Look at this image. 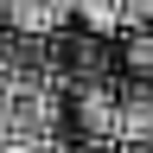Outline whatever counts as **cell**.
Returning a JSON list of instances; mask_svg holds the SVG:
<instances>
[{"instance_id":"9","label":"cell","mask_w":153,"mask_h":153,"mask_svg":"<svg viewBox=\"0 0 153 153\" xmlns=\"http://www.w3.org/2000/svg\"><path fill=\"white\" fill-rule=\"evenodd\" d=\"M121 153H153V140H140V147H121Z\"/></svg>"},{"instance_id":"5","label":"cell","mask_w":153,"mask_h":153,"mask_svg":"<svg viewBox=\"0 0 153 153\" xmlns=\"http://www.w3.org/2000/svg\"><path fill=\"white\" fill-rule=\"evenodd\" d=\"M121 26H153V0H121Z\"/></svg>"},{"instance_id":"7","label":"cell","mask_w":153,"mask_h":153,"mask_svg":"<svg viewBox=\"0 0 153 153\" xmlns=\"http://www.w3.org/2000/svg\"><path fill=\"white\" fill-rule=\"evenodd\" d=\"M64 153H121L115 140H76V147H64Z\"/></svg>"},{"instance_id":"3","label":"cell","mask_w":153,"mask_h":153,"mask_svg":"<svg viewBox=\"0 0 153 153\" xmlns=\"http://www.w3.org/2000/svg\"><path fill=\"white\" fill-rule=\"evenodd\" d=\"M64 13H70V19H83L89 32L121 26V0H64Z\"/></svg>"},{"instance_id":"8","label":"cell","mask_w":153,"mask_h":153,"mask_svg":"<svg viewBox=\"0 0 153 153\" xmlns=\"http://www.w3.org/2000/svg\"><path fill=\"white\" fill-rule=\"evenodd\" d=\"M7 102H13V89L0 83V134H7Z\"/></svg>"},{"instance_id":"6","label":"cell","mask_w":153,"mask_h":153,"mask_svg":"<svg viewBox=\"0 0 153 153\" xmlns=\"http://www.w3.org/2000/svg\"><path fill=\"white\" fill-rule=\"evenodd\" d=\"M0 153H64L57 140H0Z\"/></svg>"},{"instance_id":"2","label":"cell","mask_w":153,"mask_h":153,"mask_svg":"<svg viewBox=\"0 0 153 153\" xmlns=\"http://www.w3.org/2000/svg\"><path fill=\"white\" fill-rule=\"evenodd\" d=\"M140 140H153V89L147 83L121 96V121H115V147H140Z\"/></svg>"},{"instance_id":"1","label":"cell","mask_w":153,"mask_h":153,"mask_svg":"<svg viewBox=\"0 0 153 153\" xmlns=\"http://www.w3.org/2000/svg\"><path fill=\"white\" fill-rule=\"evenodd\" d=\"M64 0H0V26L7 32H32V38H51L64 26Z\"/></svg>"},{"instance_id":"4","label":"cell","mask_w":153,"mask_h":153,"mask_svg":"<svg viewBox=\"0 0 153 153\" xmlns=\"http://www.w3.org/2000/svg\"><path fill=\"white\" fill-rule=\"evenodd\" d=\"M121 57H128V70H134V76H153V26H134Z\"/></svg>"}]
</instances>
